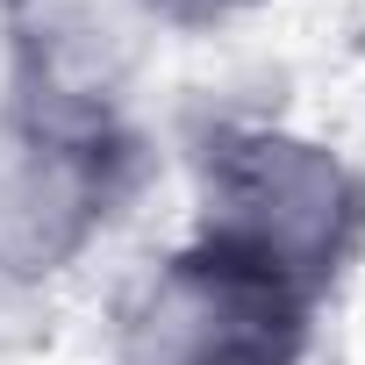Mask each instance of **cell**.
<instances>
[{"label": "cell", "mask_w": 365, "mask_h": 365, "mask_svg": "<svg viewBox=\"0 0 365 365\" xmlns=\"http://www.w3.org/2000/svg\"><path fill=\"white\" fill-rule=\"evenodd\" d=\"M194 244L329 308L365 258V165L279 115H215L187 136Z\"/></svg>", "instance_id": "obj_1"}, {"label": "cell", "mask_w": 365, "mask_h": 365, "mask_svg": "<svg viewBox=\"0 0 365 365\" xmlns=\"http://www.w3.org/2000/svg\"><path fill=\"white\" fill-rule=\"evenodd\" d=\"M136 122H79L0 101V287L65 279L143 194Z\"/></svg>", "instance_id": "obj_2"}, {"label": "cell", "mask_w": 365, "mask_h": 365, "mask_svg": "<svg viewBox=\"0 0 365 365\" xmlns=\"http://www.w3.org/2000/svg\"><path fill=\"white\" fill-rule=\"evenodd\" d=\"M322 308L179 237L115 308V365H308Z\"/></svg>", "instance_id": "obj_3"}, {"label": "cell", "mask_w": 365, "mask_h": 365, "mask_svg": "<svg viewBox=\"0 0 365 365\" xmlns=\"http://www.w3.org/2000/svg\"><path fill=\"white\" fill-rule=\"evenodd\" d=\"M158 36L165 29L143 15V0H0V101L79 122H129V93Z\"/></svg>", "instance_id": "obj_4"}, {"label": "cell", "mask_w": 365, "mask_h": 365, "mask_svg": "<svg viewBox=\"0 0 365 365\" xmlns=\"http://www.w3.org/2000/svg\"><path fill=\"white\" fill-rule=\"evenodd\" d=\"M251 8H265V0H143V15L165 36H201V29H222V22H237Z\"/></svg>", "instance_id": "obj_5"}]
</instances>
